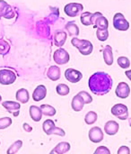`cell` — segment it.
<instances>
[{
	"instance_id": "obj_1",
	"label": "cell",
	"mask_w": 131,
	"mask_h": 154,
	"mask_svg": "<svg viewBox=\"0 0 131 154\" xmlns=\"http://www.w3.org/2000/svg\"><path fill=\"white\" fill-rule=\"evenodd\" d=\"M88 85L90 90L94 95L104 96L112 90L113 80L108 73L98 71L90 77Z\"/></svg>"
},
{
	"instance_id": "obj_2",
	"label": "cell",
	"mask_w": 131,
	"mask_h": 154,
	"mask_svg": "<svg viewBox=\"0 0 131 154\" xmlns=\"http://www.w3.org/2000/svg\"><path fill=\"white\" fill-rule=\"evenodd\" d=\"M71 43L73 46L78 49L79 52L82 55L87 56L93 52V50H94L93 43L88 40H82V39H78L75 37L71 40Z\"/></svg>"
},
{
	"instance_id": "obj_3",
	"label": "cell",
	"mask_w": 131,
	"mask_h": 154,
	"mask_svg": "<svg viewBox=\"0 0 131 154\" xmlns=\"http://www.w3.org/2000/svg\"><path fill=\"white\" fill-rule=\"evenodd\" d=\"M42 129H43V132L47 135H51V134H56L58 136L66 135L65 131L59 127H57L54 121L51 119H47L46 121H44V123L42 125Z\"/></svg>"
},
{
	"instance_id": "obj_4",
	"label": "cell",
	"mask_w": 131,
	"mask_h": 154,
	"mask_svg": "<svg viewBox=\"0 0 131 154\" xmlns=\"http://www.w3.org/2000/svg\"><path fill=\"white\" fill-rule=\"evenodd\" d=\"M113 26L118 31L126 32L130 29V24L129 21L126 20L123 14L117 13L114 14V17H113Z\"/></svg>"
},
{
	"instance_id": "obj_5",
	"label": "cell",
	"mask_w": 131,
	"mask_h": 154,
	"mask_svg": "<svg viewBox=\"0 0 131 154\" xmlns=\"http://www.w3.org/2000/svg\"><path fill=\"white\" fill-rule=\"evenodd\" d=\"M96 29H108L109 21L100 12H95L92 14V24Z\"/></svg>"
},
{
	"instance_id": "obj_6",
	"label": "cell",
	"mask_w": 131,
	"mask_h": 154,
	"mask_svg": "<svg viewBox=\"0 0 131 154\" xmlns=\"http://www.w3.org/2000/svg\"><path fill=\"white\" fill-rule=\"evenodd\" d=\"M84 10V6L80 3H68L64 7L65 14L69 17L77 16Z\"/></svg>"
},
{
	"instance_id": "obj_7",
	"label": "cell",
	"mask_w": 131,
	"mask_h": 154,
	"mask_svg": "<svg viewBox=\"0 0 131 154\" xmlns=\"http://www.w3.org/2000/svg\"><path fill=\"white\" fill-rule=\"evenodd\" d=\"M112 114L121 120H126L129 118L128 106L123 104H116L112 107Z\"/></svg>"
},
{
	"instance_id": "obj_8",
	"label": "cell",
	"mask_w": 131,
	"mask_h": 154,
	"mask_svg": "<svg viewBox=\"0 0 131 154\" xmlns=\"http://www.w3.org/2000/svg\"><path fill=\"white\" fill-rule=\"evenodd\" d=\"M16 79V74L11 69H0V84L11 85Z\"/></svg>"
},
{
	"instance_id": "obj_9",
	"label": "cell",
	"mask_w": 131,
	"mask_h": 154,
	"mask_svg": "<svg viewBox=\"0 0 131 154\" xmlns=\"http://www.w3.org/2000/svg\"><path fill=\"white\" fill-rule=\"evenodd\" d=\"M53 60L58 65H64V64H67L69 61L70 56H69L68 52L65 49L59 48L54 52Z\"/></svg>"
},
{
	"instance_id": "obj_10",
	"label": "cell",
	"mask_w": 131,
	"mask_h": 154,
	"mask_svg": "<svg viewBox=\"0 0 131 154\" xmlns=\"http://www.w3.org/2000/svg\"><path fill=\"white\" fill-rule=\"evenodd\" d=\"M0 17L5 19H12L14 17L13 9L4 0H0Z\"/></svg>"
},
{
	"instance_id": "obj_11",
	"label": "cell",
	"mask_w": 131,
	"mask_h": 154,
	"mask_svg": "<svg viewBox=\"0 0 131 154\" xmlns=\"http://www.w3.org/2000/svg\"><path fill=\"white\" fill-rule=\"evenodd\" d=\"M65 78L71 83H77L83 79V74L75 69H67L65 71Z\"/></svg>"
},
{
	"instance_id": "obj_12",
	"label": "cell",
	"mask_w": 131,
	"mask_h": 154,
	"mask_svg": "<svg viewBox=\"0 0 131 154\" xmlns=\"http://www.w3.org/2000/svg\"><path fill=\"white\" fill-rule=\"evenodd\" d=\"M115 94L120 98H127L130 95V87L125 82H120L116 88Z\"/></svg>"
},
{
	"instance_id": "obj_13",
	"label": "cell",
	"mask_w": 131,
	"mask_h": 154,
	"mask_svg": "<svg viewBox=\"0 0 131 154\" xmlns=\"http://www.w3.org/2000/svg\"><path fill=\"white\" fill-rule=\"evenodd\" d=\"M36 32L42 38H48L50 34L49 25L45 21H39L36 23Z\"/></svg>"
},
{
	"instance_id": "obj_14",
	"label": "cell",
	"mask_w": 131,
	"mask_h": 154,
	"mask_svg": "<svg viewBox=\"0 0 131 154\" xmlns=\"http://www.w3.org/2000/svg\"><path fill=\"white\" fill-rule=\"evenodd\" d=\"M2 106L8 111V113L13 115V116H18L20 113V108L21 105L18 102H13V101H4L2 103Z\"/></svg>"
},
{
	"instance_id": "obj_15",
	"label": "cell",
	"mask_w": 131,
	"mask_h": 154,
	"mask_svg": "<svg viewBox=\"0 0 131 154\" xmlns=\"http://www.w3.org/2000/svg\"><path fill=\"white\" fill-rule=\"evenodd\" d=\"M89 139L94 143H101L103 140V133L102 129L98 126H94L89 131Z\"/></svg>"
},
{
	"instance_id": "obj_16",
	"label": "cell",
	"mask_w": 131,
	"mask_h": 154,
	"mask_svg": "<svg viewBox=\"0 0 131 154\" xmlns=\"http://www.w3.org/2000/svg\"><path fill=\"white\" fill-rule=\"evenodd\" d=\"M46 95H47V88L44 85H39L35 90L33 91V94H32V98L34 101L36 102H39V101H41L42 99H44L46 97Z\"/></svg>"
},
{
	"instance_id": "obj_17",
	"label": "cell",
	"mask_w": 131,
	"mask_h": 154,
	"mask_svg": "<svg viewBox=\"0 0 131 154\" xmlns=\"http://www.w3.org/2000/svg\"><path fill=\"white\" fill-rule=\"evenodd\" d=\"M67 34L66 32L64 31H57L54 34V43L56 46L58 47H61L65 44V42H67Z\"/></svg>"
},
{
	"instance_id": "obj_18",
	"label": "cell",
	"mask_w": 131,
	"mask_h": 154,
	"mask_svg": "<svg viewBox=\"0 0 131 154\" xmlns=\"http://www.w3.org/2000/svg\"><path fill=\"white\" fill-rule=\"evenodd\" d=\"M120 125L116 121H108L104 125V131L108 135H115L119 131Z\"/></svg>"
},
{
	"instance_id": "obj_19",
	"label": "cell",
	"mask_w": 131,
	"mask_h": 154,
	"mask_svg": "<svg viewBox=\"0 0 131 154\" xmlns=\"http://www.w3.org/2000/svg\"><path fill=\"white\" fill-rule=\"evenodd\" d=\"M103 59H104V62L108 65L111 66L113 64V52H112V48L111 45H106L103 50Z\"/></svg>"
},
{
	"instance_id": "obj_20",
	"label": "cell",
	"mask_w": 131,
	"mask_h": 154,
	"mask_svg": "<svg viewBox=\"0 0 131 154\" xmlns=\"http://www.w3.org/2000/svg\"><path fill=\"white\" fill-rule=\"evenodd\" d=\"M71 148L70 143H67V142H62L59 143L58 144H57V146L50 152V153H56V154H64L67 153V152H69Z\"/></svg>"
},
{
	"instance_id": "obj_21",
	"label": "cell",
	"mask_w": 131,
	"mask_h": 154,
	"mask_svg": "<svg viewBox=\"0 0 131 154\" xmlns=\"http://www.w3.org/2000/svg\"><path fill=\"white\" fill-rule=\"evenodd\" d=\"M60 68H58V66H51L48 69L47 77L52 81L58 80L60 79Z\"/></svg>"
},
{
	"instance_id": "obj_22",
	"label": "cell",
	"mask_w": 131,
	"mask_h": 154,
	"mask_svg": "<svg viewBox=\"0 0 131 154\" xmlns=\"http://www.w3.org/2000/svg\"><path fill=\"white\" fill-rule=\"evenodd\" d=\"M15 98L16 100L21 103V104H25L29 101L30 99V96H29V92L27 89L25 88H20L15 95Z\"/></svg>"
},
{
	"instance_id": "obj_23",
	"label": "cell",
	"mask_w": 131,
	"mask_h": 154,
	"mask_svg": "<svg viewBox=\"0 0 131 154\" xmlns=\"http://www.w3.org/2000/svg\"><path fill=\"white\" fill-rule=\"evenodd\" d=\"M84 106H85V103H84L82 97L78 94L76 95L73 97L72 103H71V106H72L73 110L76 111V112H80L84 108Z\"/></svg>"
},
{
	"instance_id": "obj_24",
	"label": "cell",
	"mask_w": 131,
	"mask_h": 154,
	"mask_svg": "<svg viewBox=\"0 0 131 154\" xmlns=\"http://www.w3.org/2000/svg\"><path fill=\"white\" fill-rule=\"evenodd\" d=\"M30 116L34 122H40L42 118V113L39 106H31L30 107Z\"/></svg>"
},
{
	"instance_id": "obj_25",
	"label": "cell",
	"mask_w": 131,
	"mask_h": 154,
	"mask_svg": "<svg viewBox=\"0 0 131 154\" xmlns=\"http://www.w3.org/2000/svg\"><path fill=\"white\" fill-rule=\"evenodd\" d=\"M65 29L70 36H77L79 34V28L77 24H76V22L74 21L68 22L65 25Z\"/></svg>"
},
{
	"instance_id": "obj_26",
	"label": "cell",
	"mask_w": 131,
	"mask_h": 154,
	"mask_svg": "<svg viewBox=\"0 0 131 154\" xmlns=\"http://www.w3.org/2000/svg\"><path fill=\"white\" fill-rule=\"evenodd\" d=\"M49 9H51L50 10V14L44 20L48 24L54 23L57 21V19L58 18V16H59V11H58V7H49Z\"/></svg>"
},
{
	"instance_id": "obj_27",
	"label": "cell",
	"mask_w": 131,
	"mask_h": 154,
	"mask_svg": "<svg viewBox=\"0 0 131 154\" xmlns=\"http://www.w3.org/2000/svg\"><path fill=\"white\" fill-rule=\"evenodd\" d=\"M40 108L41 110L42 115L47 116H54L57 113L55 107H53L52 106H49V105H46V104L41 105Z\"/></svg>"
},
{
	"instance_id": "obj_28",
	"label": "cell",
	"mask_w": 131,
	"mask_h": 154,
	"mask_svg": "<svg viewBox=\"0 0 131 154\" xmlns=\"http://www.w3.org/2000/svg\"><path fill=\"white\" fill-rule=\"evenodd\" d=\"M98 119V116L97 114L94 112V111H90L88 112L85 116V122L86 125H94Z\"/></svg>"
},
{
	"instance_id": "obj_29",
	"label": "cell",
	"mask_w": 131,
	"mask_h": 154,
	"mask_svg": "<svg viewBox=\"0 0 131 154\" xmlns=\"http://www.w3.org/2000/svg\"><path fill=\"white\" fill-rule=\"evenodd\" d=\"M92 13L90 12H84L82 14H81V17H80V20H81V23L85 25V26H89L92 24Z\"/></svg>"
},
{
	"instance_id": "obj_30",
	"label": "cell",
	"mask_w": 131,
	"mask_h": 154,
	"mask_svg": "<svg viewBox=\"0 0 131 154\" xmlns=\"http://www.w3.org/2000/svg\"><path fill=\"white\" fill-rule=\"evenodd\" d=\"M22 142L21 140H18V141L14 142V143H13L9 147V149L7 150V153L8 154L17 153V152L20 151V149L22 148Z\"/></svg>"
},
{
	"instance_id": "obj_31",
	"label": "cell",
	"mask_w": 131,
	"mask_h": 154,
	"mask_svg": "<svg viewBox=\"0 0 131 154\" xmlns=\"http://www.w3.org/2000/svg\"><path fill=\"white\" fill-rule=\"evenodd\" d=\"M56 91L59 96L64 97V96H67L69 94L70 89H69V87L66 84H58L56 88Z\"/></svg>"
},
{
	"instance_id": "obj_32",
	"label": "cell",
	"mask_w": 131,
	"mask_h": 154,
	"mask_svg": "<svg viewBox=\"0 0 131 154\" xmlns=\"http://www.w3.org/2000/svg\"><path fill=\"white\" fill-rule=\"evenodd\" d=\"M97 39L101 42H105L109 38V32L108 29H97L96 31Z\"/></svg>"
},
{
	"instance_id": "obj_33",
	"label": "cell",
	"mask_w": 131,
	"mask_h": 154,
	"mask_svg": "<svg viewBox=\"0 0 131 154\" xmlns=\"http://www.w3.org/2000/svg\"><path fill=\"white\" fill-rule=\"evenodd\" d=\"M118 64L121 69H128L130 67V60L129 58L125 56H121L118 59Z\"/></svg>"
},
{
	"instance_id": "obj_34",
	"label": "cell",
	"mask_w": 131,
	"mask_h": 154,
	"mask_svg": "<svg viewBox=\"0 0 131 154\" xmlns=\"http://www.w3.org/2000/svg\"><path fill=\"white\" fill-rule=\"evenodd\" d=\"M9 51H10L9 43L4 40L0 39V55H5L9 52Z\"/></svg>"
},
{
	"instance_id": "obj_35",
	"label": "cell",
	"mask_w": 131,
	"mask_h": 154,
	"mask_svg": "<svg viewBox=\"0 0 131 154\" xmlns=\"http://www.w3.org/2000/svg\"><path fill=\"white\" fill-rule=\"evenodd\" d=\"M78 95L82 97L85 105H87V104H90V103L93 102V97H91V95L88 92H86V91H80L78 93Z\"/></svg>"
},
{
	"instance_id": "obj_36",
	"label": "cell",
	"mask_w": 131,
	"mask_h": 154,
	"mask_svg": "<svg viewBox=\"0 0 131 154\" xmlns=\"http://www.w3.org/2000/svg\"><path fill=\"white\" fill-rule=\"evenodd\" d=\"M12 125V119L10 117L0 118V130H4Z\"/></svg>"
},
{
	"instance_id": "obj_37",
	"label": "cell",
	"mask_w": 131,
	"mask_h": 154,
	"mask_svg": "<svg viewBox=\"0 0 131 154\" xmlns=\"http://www.w3.org/2000/svg\"><path fill=\"white\" fill-rule=\"evenodd\" d=\"M94 153L95 154H111V151H110L107 147H105V146H100V147H98V148L95 150Z\"/></svg>"
},
{
	"instance_id": "obj_38",
	"label": "cell",
	"mask_w": 131,
	"mask_h": 154,
	"mask_svg": "<svg viewBox=\"0 0 131 154\" xmlns=\"http://www.w3.org/2000/svg\"><path fill=\"white\" fill-rule=\"evenodd\" d=\"M118 154H130V150L128 146H121L118 150Z\"/></svg>"
},
{
	"instance_id": "obj_39",
	"label": "cell",
	"mask_w": 131,
	"mask_h": 154,
	"mask_svg": "<svg viewBox=\"0 0 131 154\" xmlns=\"http://www.w3.org/2000/svg\"><path fill=\"white\" fill-rule=\"evenodd\" d=\"M22 128H23V130H24L25 132H27V133H31V132L32 131V127H31V125H29L28 124H26V123L23 124Z\"/></svg>"
},
{
	"instance_id": "obj_40",
	"label": "cell",
	"mask_w": 131,
	"mask_h": 154,
	"mask_svg": "<svg viewBox=\"0 0 131 154\" xmlns=\"http://www.w3.org/2000/svg\"><path fill=\"white\" fill-rule=\"evenodd\" d=\"M130 73H131V70H129V71H126V75H127V77L129 78V79H131Z\"/></svg>"
},
{
	"instance_id": "obj_41",
	"label": "cell",
	"mask_w": 131,
	"mask_h": 154,
	"mask_svg": "<svg viewBox=\"0 0 131 154\" xmlns=\"http://www.w3.org/2000/svg\"><path fill=\"white\" fill-rule=\"evenodd\" d=\"M1 101H2V97H1V95H0V103H1Z\"/></svg>"
}]
</instances>
